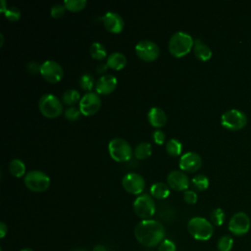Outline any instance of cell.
<instances>
[{"instance_id": "8d00e7d4", "label": "cell", "mask_w": 251, "mask_h": 251, "mask_svg": "<svg viewBox=\"0 0 251 251\" xmlns=\"http://www.w3.org/2000/svg\"><path fill=\"white\" fill-rule=\"evenodd\" d=\"M153 139H154V142L158 145H162L164 144L165 142V139H166V135L164 133V131H162L161 129H156L154 132H153Z\"/></svg>"}, {"instance_id": "7a4b0ae2", "label": "cell", "mask_w": 251, "mask_h": 251, "mask_svg": "<svg viewBox=\"0 0 251 251\" xmlns=\"http://www.w3.org/2000/svg\"><path fill=\"white\" fill-rule=\"evenodd\" d=\"M193 44L194 40L190 34L184 31H176L171 36L168 48L174 57L181 58L190 52Z\"/></svg>"}, {"instance_id": "2e32d148", "label": "cell", "mask_w": 251, "mask_h": 251, "mask_svg": "<svg viewBox=\"0 0 251 251\" xmlns=\"http://www.w3.org/2000/svg\"><path fill=\"white\" fill-rule=\"evenodd\" d=\"M168 184L176 191H185L189 186L188 176L182 171H172L167 176Z\"/></svg>"}, {"instance_id": "83f0119b", "label": "cell", "mask_w": 251, "mask_h": 251, "mask_svg": "<svg viewBox=\"0 0 251 251\" xmlns=\"http://www.w3.org/2000/svg\"><path fill=\"white\" fill-rule=\"evenodd\" d=\"M226 215L222 208H215L210 213V220L214 226H222L225 222Z\"/></svg>"}, {"instance_id": "e575fe53", "label": "cell", "mask_w": 251, "mask_h": 251, "mask_svg": "<svg viewBox=\"0 0 251 251\" xmlns=\"http://www.w3.org/2000/svg\"><path fill=\"white\" fill-rule=\"evenodd\" d=\"M66 11V8L64 6V4H56L53 5L51 8V16L55 19L57 18H61L64 16Z\"/></svg>"}, {"instance_id": "8992f818", "label": "cell", "mask_w": 251, "mask_h": 251, "mask_svg": "<svg viewBox=\"0 0 251 251\" xmlns=\"http://www.w3.org/2000/svg\"><path fill=\"white\" fill-rule=\"evenodd\" d=\"M24 183L27 189L33 192H43L49 188L50 177L42 171H29L24 177Z\"/></svg>"}, {"instance_id": "30bf717a", "label": "cell", "mask_w": 251, "mask_h": 251, "mask_svg": "<svg viewBox=\"0 0 251 251\" xmlns=\"http://www.w3.org/2000/svg\"><path fill=\"white\" fill-rule=\"evenodd\" d=\"M250 218L244 212H237L232 215L228 222V230L237 236L244 235L250 228Z\"/></svg>"}, {"instance_id": "d6986e66", "label": "cell", "mask_w": 251, "mask_h": 251, "mask_svg": "<svg viewBox=\"0 0 251 251\" xmlns=\"http://www.w3.org/2000/svg\"><path fill=\"white\" fill-rule=\"evenodd\" d=\"M192 50L195 57L200 61H208L212 57L211 48L199 38L194 40Z\"/></svg>"}, {"instance_id": "836d02e7", "label": "cell", "mask_w": 251, "mask_h": 251, "mask_svg": "<svg viewBox=\"0 0 251 251\" xmlns=\"http://www.w3.org/2000/svg\"><path fill=\"white\" fill-rule=\"evenodd\" d=\"M158 251H176V243L171 239H164L158 245Z\"/></svg>"}, {"instance_id": "9a60e30c", "label": "cell", "mask_w": 251, "mask_h": 251, "mask_svg": "<svg viewBox=\"0 0 251 251\" xmlns=\"http://www.w3.org/2000/svg\"><path fill=\"white\" fill-rule=\"evenodd\" d=\"M104 27L112 33H120L125 27L124 19L116 12H107L102 18Z\"/></svg>"}, {"instance_id": "ffe728a7", "label": "cell", "mask_w": 251, "mask_h": 251, "mask_svg": "<svg viewBox=\"0 0 251 251\" xmlns=\"http://www.w3.org/2000/svg\"><path fill=\"white\" fill-rule=\"evenodd\" d=\"M107 65L113 70L120 71L126 65V57L121 52H114L107 58Z\"/></svg>"}, {"instance_id": "52a82bcc", "label": "cell", "mask_w": 251, "mask_h": 251, "mask_svg": "<svg viewBox=\"0 0 251 251\" xmlns=\"http://www.w3.org/2000/svg\"><path fill=\"white\" fill-rule=\"evenodd\" d=\"M221 124L227 129L238 130L247 124V116L241 110L229 109L221 116Z\"/></svg>"}, {"instance_id": "d590c367", "label": "cell", "mask_w": 251, "mask_h": 251, "mask_svg": "<svg viewBox=\"0 0 251 251\" xmlns=\"http://www.w3.org/2000/svg\"><path fill=\"white\" fill-rule=\"evenodd\" d=\"M183 200L186 204L189 205H193L197 202V194L195 191L193 190H185L184 194H183Z\"/></svg>"}, {"instance_id": "ee69618b", "label": "cell", "mask_w": 251, "mask_h": 251, "mask_svg": "<svg viewBox=\"0 0 251 251\" xmlns=\"http://www.w3.org/2000/svg\"><path fill=\"white\" fill-rule=\"evenodd\" d=\"M20 251H33V250L30 249V248H24V249H22V250H20Z\"/></svg>"}, {"instance_id": "f546056e", "label": "cell", "mask_w": 251, "mask_h": 251, "mask_svg": "<svg viewBox=\"0 0 251 251\" xmlns=\"http://www.w3.org/2000/svg\"><path fill=\"white\" fill-rule=\"evenodd\" d=\"M233 245V239L229 235H223L217 243L219 251H230Z\"/></svg>"}, {"instance_id": "44dd1931", "label": "cell", "mask_w": 251, "mask_h": 251, "mask_svg": "<svg viewBox=\"0 0 251 251\" xmlns=\"http://www.w3.org/2000/svg\"><path fill=\"white\" fill-rule=\"evenodd\" d=\"M150 193L153 197L157 199H165L170 194L169 186L164 182H155L150 187Z\"/></svg>"}, {"instance_id": "60d3db41", "label": "cell", "mask_w": 251, "mask_h": 251, "mask_svg": "<svg viewBox=\"0 0 251 251\" xmlns=\"http://www.w3.org/2000/svg\"><path fill=\"white\" fill-rule=\"evenodd\" d=\"M92 251H107L106 247L104 245H101V244H98V245H95L93 250Z\"/></svg>"}, {"instance_id": "5bb4252c", "label": "cell", "mask_w": 251, "mask_h": 251, "mask_svg": "<svg viewBox=\"0 0 251 251\" xmlns=\"http://www.w3.org/2000/svg\"><path fill=\"white\" fill-rule=\"evenodd\" d=\"M202 165V159L196 152H187L179 159V168L182 172L194 173L197 172Z\"/></svg>"}, {"instance_id": "d4e9b609", "label": "cell", "mask_w": 251, "mask_h": 251, "mask_svg": "<svg viewBox=\"0 0 251 251\" xmlns=\"http://www.w3.org/2000/svg\"><path fill=\"white\" fill-rule=\"evenodd\" d=\"M165 147H166L167 153L172 157L179 156L182 150V144L180 143L179 140L176 138H172L169 141H167Z\"/></svg>"}, {"instance_id": "6da1fadb", "label": "cell", "mask_w": 251, "mask_h": 251, "mask_svg": "<svg viewBox=\"0 0 251 251\" xmlns=\"http://www.w3.org/2000/svg\"><path fill=\"white\" fill-rule=\"evenodd\" d=\"M165 227L157 220H142L134 227V237L144 247L158 246L165 239Z\"/></svg>"}, {"instance_id": "484cf974", "label": "cell", "mask_w": 251, "mask_h": 251, "mask_svg": "<svg viewBox=\"0 0 251 251\" xmlns=\"http://www.w3.org/2000/svg\"><path fill=\"white\" fill-rule=\"evenodd\" d=\"M90 55L95 60H103L107 56V50L103 44L100 42H93L90 45Z\"/></svg>"}, {"instance_id": "4fadbf2b", "label": "cell", "mask_w": 251, "mask_h": 251, "mask_svg": "<svg viewBox=\"0 0 251 251\" xmlns=\"http://www.w3.org/2000/svg\"><path fill=\"white\" fill-rule=\"evenodd\" d=\"M122 185L126 191L130 194H141L145 187V180L143 176L136 173H128L124 176L122 179Z\"/></svg>"}, {"instance_id": "d6a6232c", "label": "cell", "mask_w": 251, "mask_h": 251, "mask_svg": "<svg viewBox=\"0 0 251 251\" xmlns=\"http://www.w3.org/2000/svg\"><path fill=\"white\" fill-rule=\"evenodd\" d=\"M5 18L8 19L10 22H17L21 18V11L14 6L7 7V9L4 11Z\"/></svg>"}, {"instance_id": "603a6c76", "label": "cell", "mask_w": 251, "mask_h": 251, "mask_svg": "<svg viewBox=\"0 0 251 251\" xmlns=\"http://www.w3.org/2000/svg\"><path fill=\"white\" fill-rule=\"evenodd\" d=\"M9 172L16 177H22L25 176V165L21 159H13L9 164Z\"/></svg>"}, {"instance_id": "ac0fdd59", "label": "cell", "mask_w": 251, "mask_h": 251, "mask_svg": "<svg viewBox=\"0 0 251 251\" xmlns=\"http://www.w3.org/2000/svg\"><path fill=\"white\" fill-rule=\"evenodd\" d=\"M150 125L154 127H162L167 123V115L164 110L159 107H152L147 114Z\"/></svg>"}, {"instance_id": "f1b7e54d", "label": "cell", "mask_w": 251, "mask_h": 251, "mask_svg": "<svg viewBox=\"0 0 251 251\" xmlns=\"http://www.w3.org/2000/svg\"><path fill=\"white\" fill-rule=\"evenodd\" d=\"M192 184L193 186L199 190V191H203V190H206L209 186V179L206 176L204 175H201V174H198L196 175L195 176H193L192 178Z\"/></svg>"}, {"instance_id": "cb8c5ba5", "label": "cell", "mask_w": 251, "mask_h": 251, "mask_svg": "<svg viewBox=\"0 0 251 251\" xmlns=\"http://www.w3.org/2000/svg\"><path fill=\"white\" fill-rule=\"evenodd\" d=\"M80 95L79 92L76 89H68L66 90L63 95H62V102L65 105H68L70 107H72L73 105L76 104L77 102L79 103L80 101Z\"/></svg>"}, {"instance_id": "3957f363", "label": "cell", "mask_w": 251, "mask_h": 251, "mask_svg": "<svg viewBox=\"0 0 251 251\" xmlns=\"http://www.w3.org/2000/svg\"><path fill=\"white\" fill-rule=\"evenodd\" d=\"M189 234L196 240H209L214 233V225L205 218L193 217L187 223Z\"/></svg>"}, {"instance_id": "7402d4cb", "label": "cell", "mask_w": 251, "mask_h": 251, "mask_svg": "<svg viewBox=\"0 0 251 251\" xmlns=\"http://www.w3.org/2000/svg\"><path fill=\"white\" fill-rule=\"evenodd\" d=\"M152 154V146L149 142H140L134 148V157L138 160H145Z\"/></svg>"}, {"instance_id": "7c38bea8", "label": "cell", "mask_w": 251, "mask_h": 251, "mask_svg": "<svg viewBox=\"0 0 251 251\" xmlns=\"http://www.w3.org/2000/svg\"><path fill=\"white\" fill-rule=\"evenodd\" d=\"M41 76L50 83L60 81L64 75L62 66L53 60H47L41 64L40 68Z\"/></svg>"}, {"instance_id": "4316f807", "label": "cell", "mask_w": 251, "mask_h": 251, "mask_svg": "<svg viewBox=\"0 0 251 251\" xmlns=\"http://www.w3.org/2000/svg\"><path fill=\"white\" fill-rule=\"evenodd\" d=\"M63 4L66 10L71 12H78L85 8V6L87 5V1L86 0H65Z\"/></svg>"}, {"instance_id": "9c48e42d", "label": "cell", "mask_w": 251, "mask_h": 251, "mask_svg": "<svg viewBox=\"0 0 251 251\" xmlns=\"http://www.w3.org/2000/svg\"><path fill=\"white\" fill-rule=\"evenodd\" d=\"M81 115L89 117L96 114L101 108V98L96 92H86L78 103Z\"/></svg>"}, {"instance_id": "f6af8a7d", "label": "cell", "mask_w": 251, "mask_h": 251, "mask_svg": "<svg viewBox=\"0 0 251 251\" xmlns=\"http://www.w3.org/2000/svg\"><path fill=\"white\" fill-rule=\"evenodd\" d=\"M72 251H86L84 249H81V248H76V249H73Z\"/></svg>"}, {"instance_id": "ab89813d", "label": "cell", "mask_w": 251, "mask_h": 251, "mask_svg": "<svg viewBox=\"0 0 251 251\" xmlns=\"http://www.w3.org/2000/svg\"><path fill=\"white\" fill-rule=\"evenodd\" d=\"M107 68H108L107 63H106V64H105V63H101V64H99V65L97 66L96 71H97L98 74H102V73H105V72L107 71Z\"/></svg>"}, {"instance_id": "e0dca14e", "label": "cell", "mask_w": 251, "mask_h": 251, "mask_svg": "<svg viewBox=\"0 0 251 251\" xmlns=\"http://www.w3.org/2000/svg\"><path fill=\"white\" fill-rule=\"evenodd\" d=\"M117 84H118V80L115 75L111 74L103 75L95 82L96 93L102 94V95L110 94L116 89Z\"/></svg>"}, {"instance_id": "74e56055", "label": "cell", "mask_w": 251, "mask_h": 251, "mask_svg": "<svg viewBox=\"0 0 251 251\" xmlns=\"http://www.w3.org/2000/svg\"><path fill=\"white\" fill-rule=\"evenodd\" d=\"M40 68H41V65H39L37 62L35 61H32V62H29L27 63L26 65V70L31 73V74H37V73H40Z\"/></svg>"}, {"instance_id": "b9f144b4", "label": "cell", "mask_w": 251, "mask_h": 251, "mask_svg": "<svg viewBox=\"0 0 251 251\" xmlns=\"http://www.w3.org/2000/svg\"><path fill=\"white\" fill-rule=\"evenodd\" d=\"M1 6H0V12L1 13H4V11L7 9V7H8V5H7V3H6V1L5 0H1Z\"/></svg>"}, {"instance_id": "ba28073f", "label": "cell", "mask_w": 251, "mask_h": 251, "mask_svg": "<svg viewBox=\"0 0 251 251\" xmlns=\"http://www.w3.org/2000/svg\"><path fill=\"white\" fill-rule=\"evenodd\" d=\"M133 211L139 218L149 220L156 212V205L149 194H140L133 201Z\"/></svg>"}, {"instance_id": "7bdbcfd3", "label": "cell", "mask_w": 251, "mask_h": 251, "mask_svg": "<svg viewBox=\"0 0 251 251\" xmlns=\"http://www.w3.org/2000/svg\"><path fill=\"white\" fill-rule=\"evenodd\" d=\"M0 38H1V44L0 46H3V41H4V38H3V34L0 33Z\"/></svg>"}, {"instance_id": "5b68a950", "label": "cell", "mask_w": 251, "mask_h": 251, "mask_svg": "<svg viewBox=\"0 0 251 251\" xmlns=\"http://www.w3.org/2000/svg\"><path fill=\"white\" fill-rule=\"evenodd\" d=\"M108 151L112 159L117 162H126L132 156V149L129 143L126 139L120 137L110 140Z\"/></svg>"}, {"instance_id": "f35d334b", "label": "cell", "mask_w": 251, "mask_h": 251, "mask_svg": "<svg viewBox=\"0 0 251 251\" xmlns=\"http://www.w3.org/2000/svg\"><path fill=\"white\" fill-rule=\"evenodd\" d=\"M8 232V226L4 222L0 223V237L4 238Z\"/></svg>"}, {"instance_id": "4dcf8cb0", "label": "cell", "mask_w": 251, "mask_h": 251, "mask_svg": "<svg viewBox=\"0 0 251 251\" xmlns=\"http://www.w3.org/2000/svg\"><path fill=\"white\" fill-rule=\"evenodd\" d=\"M78 83L81 89L90 92V90L93 88V85H94L93 76L90 74H83L80 76Z\"/></svg>"}, {"instance_id": "277c9868", "label": "cell", "mask_w": 251, "mask_h": 251, "mask_svg": "<svg viewBox=\"0 0 251 251\" xmlns=\"http://www.w3.org/2000/svg\"><path fill=\"white\" fill-rule=\"evenodd\" d=\"M38 108L40 113L49 119L59 117L63 113L62 102L53 94H43L38 101Z\"/></svg>"}, {"instance_id": "1f68e13d", "label": "cell", "mask_w": 251, "mask_h": 251, "mask_svg": "<svg viewBox=\"0 0 251 251\" xmlns=\"http://www.w3.org/2000/svg\"><path fill=\"white\" fill-rule=\"evenodd\" d=\"M64 115H65V118L70 121V122H75L77 121L79 118H80V110L79 108H76L75 106H72V107H69L65 110L64 112Z\"/></svg>"}, {"instance_id": "8fae6325", "label": "cell", "mask_w": 251, "mask_h": 251, "mask_svg": "<svg viewBox=\"0 0 251 251\" xmlns=\"http://www.w3.org/2000/svg\"><path fill=\"white\" fill-rule=\"evenodd\" d=\"M135 53L141 60L145 62L155 61L160 55L159 46L151 40H140L135 45Z\"/></svg>"}]
</instances>
